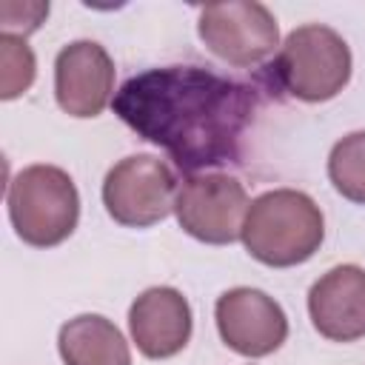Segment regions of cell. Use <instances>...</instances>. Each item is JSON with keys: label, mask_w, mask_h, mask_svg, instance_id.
Returning <instances> with one entry per match:
<instances>
[{"label": "cell", "mask_w": 365, "mask_h": 365, "mask_svg": "<svg viewBox=\"0 0 365 365\" xmlns=\"http://www.w3.org/2000/svg\"><path fill=\"white\" fill-rule=\"evenodd\" d=\"M240 240L268 268L302 265L325 240V217L305 191L274 188L251 200Z\"/></svg>", "instance_id": "7a4b0ae2"}, {"label": "cell", "mask_w": 365, "mask_h": 365, "mask_svg": "<svg viewBox=\"0 0 365 365\" xmlns=\"http://www.w3.org/2000/svg\"><path fill=\"white\" fill-rule=\"evenodd\" d=\"M128 331L143 356H177L191 339V305L171 285L145 288L128 308Z\"/></svg>", "instance_id": "30bf717a"}, {"label": "cell", "mask_w": 365, "mask_h": 365, "mask_svg": "<svg viewBox=\"0 0 365 365\" xmlns=\"http://www.w3.org/2000/svg\"><path fill=\"white\" fill-rule=\"evenodd\" d=\"M248 205V194L237 177L205 171L182 180L177 188L174 214L188 237L208 245H231L242 237Z\"/></svg>", "instance_id": "8992f818"}, {"label": "cell", "mask_w": 365, "mask_h": 365, "mask_svg": "<svg viewBox=\"0 0 365 365\" xmlns=\"http://www.w3.org/2000/svg\"><path fill=\"white\" fill-rule=\"evenodd\" d=\"M37 60L29 43L17 34H0V100L26 94L34 83Z\"/></svg>", "instance_id": "5bb4252c"}, {"label": "cell", "mask_w": 365, "mask_h": 365, "mask_svg": "<svg viewBox=\"0 0 365 365\" xmlns=\"http://www.w3.org/2000/svg\"><path fill=\"white\" fill-rule=\"evenodd\" d=\"M48 17V3H0V23L3 34L26 37L29 31H37L43 20Z\"/></svg>", "instance_id": "9a60e30c"}, {"label": "cell", "mask_w": 365, "mask_h": 365, "mask_svg": "<svg viewBox=\"0 0 365 365\" xmlns=\"http://www.w3.org/2000/svg\"><path fill=\"white\" fill-rule=\"evenodd\" d=\"M111 106L191 177L242 160L259 97L254 86L202 66H160L128 77Z\"/></svg>", "instance_id": "6da1fadb"}, {"label": "cell", "mask_w": 365, "mask_h": 365, "mask_svg": "<svg viewBox=\"0 0 365 365\" xmlns=\"http://www.w3.org/2000/svg\"><path fill=\"white\" fill-rule=\"evenodd\" d=\"M331 185L351 202L365 205V131H351L328 154Z\"/></svg>", "instance_id": "4fadbf2b"}, {"label": "cell", "mask_w": 365, "mask_h": 365, "mask_svg": "<svg viewBox=\"0 0 365 365\" xmlns=\"http://www.w3.org/2000/svg\"><path fill=\"white\" fill-rule=\"evenodd\" d=\"M57 106L77 120L103 114L114 100V60L94 40H74L54 60Z\"/></svg>", "instance_id": "9c48e42d"}, {"label": "cell", "mask_w": 365, "mask_h": 365, "mask_svg": "<svg viewBox=\"0 0 365 365\" xmlns=\"http://www.w3.org/2000/svg\"><path fill=\"white\" fill-rule=\"evenodd\" d=\"M197 34L220 60L251 68L262 66L279 46L277 17L262 3H211L200 9Z\"/></svg>", "instance_id": "52a82bcc"}, {"label": "cell", "mask_w": 365, "mask_h": 365, "mask_svg": "<svg viewBox=\"0 0 365 365\" xmlns=\"http://www.w3.org/2000/svg\"><path fill=\"white\" fill-rule=\"evenodd\" d=\"M308 317L319 336L354 342L365 336V268L336 265L308 291Z\"/></svg>", "instance_id": "8fae6325"}, {"label": "cell", "mask_w": 365, "mask_h": 365, "mask_svg": "<svg viewBox=\"0 0 365 365\" xmlns=\"http://www.w3.org/2000/svg\"><path fill=\"white\" fill-rule=\"evenodd\" d=\"M220 339L240 356L259 359L288 339V317L282 305L259 288H231L214 305Z\"/></svg>", "instance_id": "ba28073f"}, {"label": "cell", "mask_w": 365, "mask_h": 365, "mask_svg": "<svg viewBox=\"0 0 365 365\" xmlns=\"http://www.w3.org/2000/svg\"><path fill=\"white\" fill-rule=\"evenodd\" d=\"M14 234L34 248L66 242L80 220V194L74 180L57 165H26L6 191Z\"/></svg>", "instance_id": "3957f363"}, {"label": "cell", "mask_w": 365, "mask_h": 365, "mask_svg": "<svg viewBox=\"0 0 365 365\" xmlns=\"http://www.w3.org/2000/svg\"><path fill=\"white\" fill-rule=\"evenodd\" d=\"M57 351L66 365H131L123 331L103 314H80L63 322Z\"/></svg>", "instance_id": "7c38bea8"}, {"label": "cell", "mask_w": 365, "mask_h": 365, "mask_svg": "<svg viewBox=\"0 0 365 365\" xmlns=\"http://www.w3.org/2000/svg\"><path fill=\"white\" fill-rule=\"evenodd\" d=\"M177 177L154 154H131L108 168L103 180V205L125 228H151L174 211Z\"/></svg>", "instance_id": "5b68a950"}, {"label": "cell", "mask_w": 365, "mask_h": 365, "mask_svg": "<svg viewBox=\"0 0 365 365\" xmlns=\"http://www.w3.org/2000/svg\"><path fill=\"white\" fill-rule=\"evenodd\" d=\"M271 77L294 100H334L351 80V48L331 26L305 23L279 46L271 63Z\"/></svg>", "instance_id": "277c9868"}]
</instances>
